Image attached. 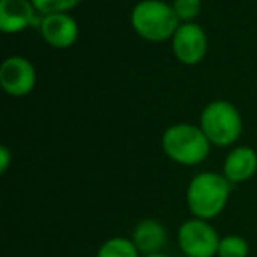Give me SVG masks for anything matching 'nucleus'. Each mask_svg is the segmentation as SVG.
I'll list each match as a JSON object with an SVG mask.
<instances>
[{
	"label": "nucleus",
	"instance_id": "f257e3e1",
	"mask_svg": "<svg viewBox=\"0 0 257 257\" xmlns=\"http://www.w3.org/2000/svg\"><path fill=\"white\" fill-rule=\"evenodd\" d=\"M231 194V182L224 175L204 171L196 175L187 187V206L194 218L211 220L224 211Z\"/></svg>",
	"mask_w": 257,
	"mask_h": 257
},
{
	"label": "nucleus",
	"instance_id": "f03ea898",
	"mask_svg": "<svg viewBox=\"0 0 257 257\" xmlns=\"http://www.w3.org/2000/svg\"><path fill=\"white\" fill-rule=\"evenodd\" d=\"M131 25L141 39L164 43L173 39L182 23L173 11V6L164 0H141L131 13Z\"/></svg>",
	"mask_w": 257,
	"mask_h": 257
},
{
	"label": "nucleus",
	"instance_id": "7ed1b4c3",
	"mask_svg": "<svg viewBox=\"0 0 257 257\" xmlns=\"http://www.w3.org/2000/svg\"><path fill=\"white\" fill-rule=\"evenodd\" d=\"M211 143L203 128L192 123H175L162 134V150L173 162L182 166H197L210 155Z\"/></svg>",
	"mask_w": 257,
	"mask_h": 257
},
{
	"label": "nucleus",
	"instance_id": "20e7f679",
	"mask_svg": "<svg viewBox=\"0 0 257 257\" xmlns=\"http://www.w3.org/2000/svg\"><path fill=\"white\" fill-rule=\"evenodd\" d=\"M201 128L215 147H229L241 136V114L234 104L225 100H213L201 113Z\"/></svg>",
	"mask_w": 257,
	"mask_h": 257
},
{
	"label": "nucleus",
	"instance_id": "39448f33",
	"mask_svg": "<svg viewBox=\"0 0 257 257\" xmlns=\"http://www.w3.org/2000/svg\"><path fill=\"white\" fill-rule=\"evenodd\" d=\"M215 227L203 218H190L178 229V246L185 257H213L218 250Z\"/></svg>",
	"mask_w": 257,
	"mask_h": 257
},
{
	"label": "nucleus",
	"instance_id": "423d86ee",
	"mask_svg": "<svg viewBox=\"0 0 257 257\" xmlns=\"http://www.w3.org/2000/svg\"><path fill=\"white\" fill-rule=\"evenodd\" d=\"M37 81L36 69L25 57H9L0 65V85L13 97H25L34 90Z\"/></svg>",
	"mask_w": 257,
	"mask_h": 257
},
{
	"label": "nucleus",
	"instance_id": "0eeeda50",
	"mask_svg": "<svg viewBox=\"0 0 257 257\" xmlns=\"http://www.w3.org/2000/svg\"><path fill=\"white\" fill-rule=\"evenodd\" d=\"M171 43L175 57L185 65H196L206 57L208 37L197 23H182Z\"/></svg>",
	"mask_w": 257,
	"mask_h": 257
},
{
	"label": "nucleus",
	"instance_id": "6e6552de",
	"mask_svg": "<svg viewBox=\"0 0 257 257\" xmlns=\"http://www.w3.org/2000/svg\"><path fill=\"white\" fill-rule=\"evenodd\" d=\"M39 13L30 0H0V30L20 34L29 27H39Z\"/></svg>",
	"mask_w": 257,
	"mask_h": 257
},
{
	"label": "nucleus",
	"instance_id": "1a4fd4ad",
	"mask_svg": "<svg viewBox=\"0 0 257 257\" xmlns=\"http://www.w3.org/2000/svg\"><path fill=\"white\" fill-rule=\"evenodd\" d=\"M41 36L57 50H65L71 48L78 41L79 29L76 20L67 13H57V15H46L41 18Z\"/></svg>",
	"mask_w": 257,
	"mask_h": 257
},
{
	"label": "nucleus",
	"instance_id": "9d476101",
	"mask_svg": "<svg viewBox=\"0 0 257 257\" xmlns=\"http://www.w3.org/2000/svg\"><path fill=\"white\" fill-rule=\"evenodd\" d=\"M257 171V154L250 147H238L229 152L224 161L222 175L231 183H241L250 180Z\"/></svg>",
	"mask_w": 257,
	"mask_h": 257
},
{
	"label": "nucleus",
	"instance_id": "9b49d317",
	"mask_svg": "<svg viewBox=\"0 0 257 257\" xmlns=\"http://www.w3.org/2000/svg\"><path fill=\"white\" fill-rule=\"evenodd\" d=\"M133 241L138 246L141 255H152L161 253V250L168 243V232L166 227L155 218H145L138 222L133 232Z\"/></svg>",
	"mask_w": 257,
	"mask_h": 257
},
{
	"label": "nucleus",
	"instance_id": "f8f14e48",
	"mask_svg": "<svg viewBox=\"0 0 257 257\" xmlns=\"http://www.w3.org/2000/svg\"><path fill=\"white\" fill-rule=\"evenodd\" d=\"M97 257H141V253L133 239L116 236V238H109L99 246Z\"/></svg>",
	"mask_w": 257,
	"mask_h": 257
},
{
	"label": "nucleus",
	"instance_id": "ddd939ff",
	"mask_svg": "<svg viewBox=\"0 0 257 257\" xmlns=\"http://www.w3.org/2000/svg\"><path fill=\"white\" fill-rule=\"evenodd\" d=\"M250 245L243 236L227 234L220 238L217 255L218 257H248Z\"/></svg>",
	"mask_w": 257,
	"mask_h": 257
},
{
	"label": "nucleus",
	"instance_id": "4468645a",
	"mask_svg": "<svg viewBox=\"0 0 257 257\" xmlns=\"http://www.w3.org/2000/svg\"><path fill=\"white\" fill-rule=\"evenodd\" d=\"M37 13L43 16L46 15H57V13H67L72 11L81 0H30Z\"/></svg>",
	"mask_w": 257,
	"mask_h": 257
},
{
	"label": "nucleus",
	"instance_id": "2eb2a0df",
	"mask_svg": "<svg viewBox=\"0 0 257 257\" xmlns=\"http://www.w3.org/2000/svg\"><path fill=\"white\" fill-rule=\"evenodd\" d=\"M171 6L180 23H194L201 13V0H173Z\"/></svg>",
	"mask_w": 257,
	"mask_h": 257
},
{
	"label": "nucleus",
	"instance_id": "dca6fc26",
	"mask_svg": "<svg viewBox=\"0 0 257 257\" xmlns=\"http://www.w3.org/2000/svg\"><path fill=\"white\" fill-rule=\"evenodd\" d=\"M11 161H13V154L11 150H9L8 147H0V173L2 175H6L9 169V166H11Z\"/></svg>",
	"mask_w": 257,
	"mask_h": 257
},
{
	"label": "nucleus",
	"instance_id": "f3484780",
	"mask_svg": "<svg viewBox=\"0 0 257 257\" xmlns=\"http://www.w3.org/2000/svg\"><path fill=\"white\" fill-rule=\"evenodd\" d=\"M143 257H169V255H166V253H152V255H143Z\"/></svg>",
	"mask_w": 257,
	"mask_h": 257
}]
</instances>
